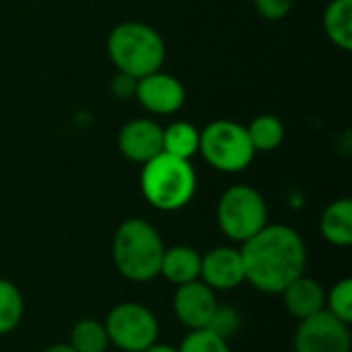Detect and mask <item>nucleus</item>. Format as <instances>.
Instances as JSON below:
<instances>
[{"label":"nucleus","mask_w":352,"mask_h":352,"mask_svg":"<svg viewBox=\"0 0 352 352\" xmlns=\"http://www.w3.org/2000/svg\"><path fill=\"white\" fill-rule=\"evenodd\" d=\"M245 283L260 293L280 295L287 285L305 274L307 250L301 235L287 225H266L239 248Z\"/></svg>","instance_id":"1"},{"label":"nucleus","mask_w":352,"mask_h":352,"mask_svg":"<svg viewBox=\"0 0 352 352\" xmlns=\"http://www.w3.org/2000/svg\"><path fill=\"white\" fill-rule=\"evenodd\" d=\"M163 239L144 219H126L113 233L111 258L118 272L132 283H148L159 276Z\"/></svg>","instance_id":"2"},{"label":"nucleus","mask_w":352,"mask_h":352,"mask_svg":"<svg viewBox=\"0 0 352 352\" xmlns=\"http://www.w3.org/2000/svg\"><path fill=\"white\" fill-rule=\"evenodd\" d=\"M107 54L118 72L142 78L161 70L165 62V41L161 33L138 21H126L107 35Z\"/></svg>","instance_id":"3"},{"label":"nucleus","mask_w":352,"mask_h":352,"mask_svg":"<svg viewBox=\"0 0 352 352\" xmlns=\"http://www.w3.org/2000/svg\"><path fill=\"white\" fill-rule=\"evenodd\" d=\"M140 190L153 208L163 212L182 210L196 194V171L190 161L159 153L142 165Z\"/></svg>","instance_id":"4"},{"label":"nucleus","mask_w":352,"mask_h":352,"mask_svg":"<svg viewBox=\"0 0 352 352\" xmlns=\"http://www.w3.org/2000/svg\"><path fill=\"white\" fill-rule=\"evenodd\" d=\"M217 223L231 241H248L268 225V206L264 196L245 184L227 188L217 204Z\"/></svg>","instance_id":"5"},{"label":"nucleus","mask_w":352,"mask_h":352,"mask_svg":"<svg viewBox=\"0 0 352 352\" xmlns=\"http://www.w3.org/2000/svg\"><path fill=\"white\" fill-rule=\"evenodd\" d=\"M198 153L221 173H239L248 169L256 155L245 126L233 120H214L200 130Z\"/></svg>","instance_id":"6"},{"label":"nucleus","mask_w":352,"mask_h":352,"mask_svg":"<svg viewBox=\"0 0 352 352\" xmlns=\"http://www.w3.org/2000/svg\"><path fill=\"white\" fill-rule=\"evenodd\" d=\"M109 344L124 352H144L159 338V322L155 314L140 303H120L105 318Z\"/></svg>","instance_id":"7"},{"label":"nucleus","mask_w":352,"mask_h":352,"mask_svg":"<svg viewBox=\"0 0 352 352\" xmlns=\"http://www.w3.org/2000/svg\"><path fill=\"white\" fill-rule=\"evenodd\" d=\"M293 349L295 352H351V326L324 309L299 322Z\"/></svg>","instance_id":"8"},{"label":"nucleus","mask_w":352,"mask_h":352,"mask_svg":"<svg viewBox=\"0 0 352 352\" xmlns=\"http://www.w3.org/2000/svg\"><path fill=\"white\" fill-rule=\"evenodd\" d=\"M134 99H138V103L148 113L169 116L182 109L186 101V89L179 82V78L163 70H157L138 78Z\"/></svg>","instance_id":"9"},{"label":"nucleus","mask_w":352,"mask_h":352,"mask_svg":"<svg viewBox=\"0 0 352 352\" xmlns=\"http://www.w3.org/2000/svg\"><path fill=\"white\" fill-rule=\"evenodd\" d=\"M217 293L206 287L200 278L179 285L173 295V311L182 326L188 330H202L208 326L212 314L217 311Z\"/></svg>","instance_id":"10"},{"label":"nucleus","mask_w":352,"mask_h":352,"mask_svg":"<svg viewBox=\"0 0 352 352\" xmlns=\"http://www.w3.org/2000/svg\"><path fill=\"white\" fill-rule=\"evenodd\" d=\"M200 280L217 291H233L245 283L241 252L237 248L221 245L206 252L200 260Z\"/></svg>","instance_id":"11"},{"label":"nucleus","mask_w":352,"mask_h":352,"mask_svg":"<svg viewBox=\"0 0 352 352\" xmlns=\"http://www.w3.org/2000/svg\"><path fill=\"white\" fill-rule=\"evenodd\" d=\"M118 148L128 161L144 165L163 153V128L148 118L132 120L120 128Z\"/></svg>","instance_id":"12"},{"label":"nucleus","mask_w":352,"mask_h":352,"mask_svg":"<svg viewBox=\"0 0 352 352\" xmlns=\"http://www.w3.org/2000/svg\"><path fill=\"white\" fill-rule=\"evenodd\" d=\"M280 295H283L285 309L299 322L326 309L324 287L316 278H309L305 274H301L291 285H287V289Z\"/></svg>","instance_id":"13"},{"label":"nucleus","mask_w":352,"mask_h":352,"mask_svg":"<svg viewBox=\"0 0 352 352\" xmlns=\"http://www.w3.org/2000/svg\"><path fill=\"white\" fill-rule=\"evenodd\" d=\"M200 260H202V254H198L190 245H173L169 250L165 248L159 276H163L165 280H169L175 287L198 280L200 278Z\"/></svg>","instance_id":"14"},{"label":"nucleus","mask_w":352,"mask_h":352,"mask_svg":"<svg viewBox=\"0 0 352 352\" xmlns=\"http://www.w3.org/2000/svg\"><path fill=\"white\" fill-rule=\"evenodd\" d=\"M320 231L334 248H349L352 243V200L338 198L330 202L320 217Z\"/></svg>","instance_id":"15"},{"label":"nucleus","mask_w":352,"mask_h":352,"mask_svg":"<svg viewBox=\"0 0 352 352\" xmlns=\"http://www.w3.org/2000/svg\"><path fill=\"white\" fill-rule=\"evenodd\" d=\"M328 39L342 52L352 50V0H330L324 10Z\"/></svg>","instance_id":"16"},{"label":"nucleus","mask_w":352,"mask_h":352,"mask_svg":"<svg viewBox=\"0 0 352 352\" xmlns=\"http://www.w3.org/2000/svg\"><path fill=\"white\" fill-rule=\"evenodd\" d=\"M200 148V130L186 122L177 120L163 128V153L173 155L177 159L190 161Z\"/></svg>","instance_id":"17"},{"label":"nucleus","mask_w":352,"mask_h":352,"mask_svg":"<svg viewBox=\"0 0 352 352\" xmlns=\"http://www.w3.org/2000/svg\"><path fill=\"white\" fill-rule=\"evenodd\" d=\"M250 142L256 153H270L285 140V124L272 113H260L245 126Z\"/></svg>","instance_id":"18"},{"label":"nucleus","mask_w":352,"mask_h":352,"mask_svg":"<svg viewBox=\"0 0 352 352\" xmlns=\"http://www.w3.org/2000/svg\"><path fill=\"white\" fill-rule=\"evenodd\" d=\"M76 352H107L109 338L105 332L103 322L85 318L76 322L70 330V342H68Z\"/></svg>","instance_id":"19"},{"label":"nucleus","mask_w":352,"mask_h":352,"mask_svg":"<svg viewBox=\"0 0 352 352\" xmlns=\"http://www.w3.org/2000/svg\"><path fill=\"white\" fill-rule=\"evenodd\" d=\"M23 295L10 280L0 278V336L10 334L23 320Z\"/></svg>","instance_id":"20"},{"label":"nucleus","mask_w":352,"mask_h":352,"mask_svg":"<svg viewBox=\"0 0 352 352\" xmlns=\"http://www.w3.org/2000/svg\"><path fill=\"white\" fill-rule=\"evenodd\" d=\"M326 311L338 318L344 324H352V278L338 280L326 293Z\"/></svg>","instance_id":"21"},{"label":"nucleus","mask_w":352,"mask_h":352,"mask_svg":"<svg viewBox=\"0 0 352 352\" xmlns=\"http://www.w3.org/2000/svg\"><path fill=\"white\" fill-rule=\"evenodd\" d=\"M179 352H231L229 340L212 334L210 330H190V334L182 340Z\"/></svg>","instance_id":"22"},{"label":"nucleus","mask_w":352,"mask_h":352,"mask_svg":"<svg viewBox=\"0 0 352 352\" xmlns=\"http://www.w3.org/2000/svg\"><path fill=\"white\" fill-rule=\"evenodd\" d=\"M239 326H241V318H239V311L229 307V305H219L217 311L212 314L206 330H210L212 334L229 340L233 338L237 332H239Z\"/></svg>","instance_id":"23"},{"label":"nucleus","mask_w":352,"mask_h":352,"mask_svg":"<svg viewBox=\"0 0 352 352\" xmlns=\"http://www.w3.org/2000/svg\"><path fill=\"white\" fill-rule=\"evenodd\" d=\"M254 6H256V10L260 12L262 19L280 21L291 12L293 0H254Z\"/></svg>","instance_id":"24"},{"label":"nucleus","mask_w":352,"mask_h":352,"mask_svg":"<svg viewBox=\"0 0 352 352\" xmlns=\"http://www.w3.org/2000/svg\"><path fill=\"white\" fill-rule=\"evenodd\" d=\"M136 82L138 78L126 74V72H118L113 78H111V93L118 97V99H134V93H136Z\"/></svg>","instance_id":"25"},{"label":"nucleus","mask_w":352,"mask_h":352,"mask_svg":"<svg viewBox=\"0 0 352 352\" xmlns=\"http://www.w3.org/2000/svg\"><path fill=\"white\" fill-rule=\"evenodd\" d=\"M144 352H179L175 346H169V344H161V342H155V344H151L148 349Z\"/></svg>","instance_id":"26"},{"label":"nucleus","mask_w":352,"mask_h":352,"mask_svg":"<svg viewBox=\"0 0 352 352\" xmlns=\"http://www.w3.org/2000/svg\"><path fill=\"white\" fill-rule=\"evenodd\" d=\"M41 352H76L68 342L64 344V342H60V344H52V346H47V349H43Z\"/></svg>","instance_id":"27"}]
</instances>
